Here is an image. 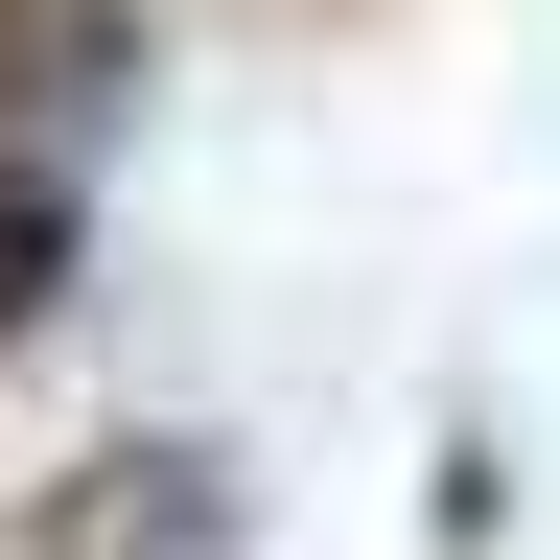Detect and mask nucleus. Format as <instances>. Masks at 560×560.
Instances as JSON below:
<instances>
[{
    "instance_id": "obj_1",
    "label": "nucleus",
    "mask_w": 560,
    "mask_h": 560,
    "mask_svg": "<svg viewBox=\"0 0 560 560\" xmlns=\"http://www.w3.org/2000/svg\"><path fill=\"white\" fill-rule=\"evenodd\" d=\"M257 537V490H234V444H70L47 490H24V560H234Z\"/></svg>"
},
{
    "instance_id": "obj_2",
    "label": "nucleus",
    "mask_w": 560,
    "mask_h": 560,
    "mask_svg": "<svg viewBox=\"0 0 560 560\" xmlns=\"http://www.w3.org/2000/svg\"><path fill=\"white\" fill-rule=\"evenodd\" d=\"M140 70H164V0H0V140H47V164H94Z\"/></svg>"
},
{
    "instance_id": "obj_3",
    "label": "nucleus",
    "mask_w": 560,
    "mask_h": 560,
    "mask_svg": "<svg viewBox=\"0 0 560 560\" xmlns=\"http://www.w3.org/2000/svg\"><path fill=\"white\" fill-rule=\"evenodd\" d=\"M70 280H94V164L0 140V350H47V327H70Z\"/></svg>"
}]
</instances>
